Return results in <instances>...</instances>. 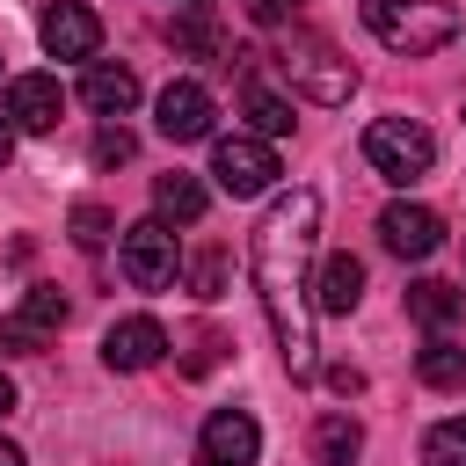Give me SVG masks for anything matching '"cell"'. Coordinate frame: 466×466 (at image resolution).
<instances>
[{
    "label": "cell",
    "instance_id": "1",
    "mask_svg": "<svg viewBox=\"0 0 466 466\" xmlns=\"http://www.w3.org/2000/svg\"><path fill=\"white\" fill-rule=\"evenodd\" d=\"M313 240H320V189H284L255 240H248V269H255V299H262V320L291 364V379H313Z\"/></svg>",
    "mask_w": 466,
    "mask_h": 466
},
{
    "label": "cell",
    "instance_id": "2",
    "mask_svg": "<svg viewBox=\"0 0 466 466\" xmlns=\"http://www.w3.org/2000/svg\"><path fill=\"white\" fill-rule=\"evenodd\" d=\"M364 29L386 44V51H444L459 36V7L451 0H364Z\"/></svg>",
    "mask_w": 466,
    "mask_h": 466
},
{
    "label": "cell",
    "instance_id": "3",
    "mask_svg": "<svg viewBox=\"0 0 466 466\" xmlns=\"http://www.w3.org/2000/svg\"><path fill=\"white\" fill-rule=\"evenodd\" d=\"M277 73L291 80V95H306V102H350V87H357V66L350 58H335V44H320V36H291L284 44V58H277Z\"/></svg>",
    "mask_w": 466,
    "mask_h": 466
},
{
    "label": "cell",
    "instance_id": "4",
    "mask_svg": "<svg viewBox=\"0 0 466 466\" xmlns=\"http://www.w3.org/2000/svg\"><path fill=\"white\" fill-rule=\"evenodd\" d=\"M364 160L386 175V182H422L437 167V138L415 124V116H379L364 131Z\"/></svg>",
    "mask_w": 466,
    "mask_h": 466
},
{
    "label": "cell",
    "instance_id": "5",
    "mask_svg": "<svg viewBox=\"0 0 466 466\" xmlns=\"http://www.w3.org/2000/svg\"><path fill=\"white\" fill-rule=\"evenodd\" d=\"M116 262H124L131 291H167V284H175V269H182V248H175L167 218H138V226H124Z\"/></svg>",
    "mask_w": 466,
    "mask_h": 466
},
{
    "label": "cell",
    "instance_id": "6",
    "mask_svg": "<svg viewBox=\"0 0 466 466\" xmlns=\"http://www.w3.org/2000/svg\"><path fill=\"white\" fill-rule=\"evenodd\" d=\"M211 175H218V189H226V197H262L284 167H277V146H269V138L233 131V138H218V146H211Z\"/></svg>",
    "mask_w": 466,
    "mask_h": 466
},
{
    "label": "cell",
    "instance_id": "7",
    "mask_svg": "<svg viewBox=\"0 0 466 466\" xmlns=\"http://www.w3.org/2000/svg\"><path fill=\"white\" fill-rule=\"evenodd\" d=\"M58 328H66V299H58L51 284H29V291H22V306H15V313H0V350L36 357Z\"/></svg>",
    "mask_w": 466,
    "mask_h": 466
},
{
    "label": "cell",
    "instance_id": "8",
    "mask_svg": "<svg viewBox=\"0 0 466 466\" xmlns=\"http://www.w3.org/2000/svg\"><path fill=\"white\" fill-rule=\"evenodd\" d=\"M255 451H262V430H255L248 408L204 415V430H197V466H255Z\"/></svg>",
    "mask_w": 466,
    "mask_h": 466
},
{
    "label": "cell",
    "instance_id": "9",
    "mask_svg": "<svg viewBox=\"0 0 466 466\" xmlns=\"http://www.w3.org/2000/svg\"><path fill=\"white\" fill-rule=\"evenodd\" d=\"M379 240H386V255H400V262H430V255L444 248V218H437L430 204H386V211H379Z\"/></svg>",
    "mask_w": 466,
    "mask_h": 466
},
{
    "label": "cell",
    "instance_id": "10",
    "mask_svg": "<svg viewBox=\"0 0 466 466\" xmlns=\"http://www.w3.org/2000/svg\"><path fill=\"white\" fill-rule=\"evenodd\" d=\"M36 36H44L51 58H95V51H102V22H95V7H80V0H51L44 22H36Z\"/></svg>",
    "mask_w": 466,
    "mask_h": 466
},
{
    "label": "cell",
    "instance_id": "11",
    "mask_svg": "<svg viewBox=\"0 0 466 466\" xmlns=\"http://www.w3.org/2000/svg\"><path fill=\"white\" fill-rule=\"evenodd\" d=\"M211 95L197 87V80H167L160 87V102H153V124H160V138H175V146H189V138H211Z\"/></svg>",
    "mask_w": 466,
    "mask_h": 466
},
{
    "label": "cell",
    "instance_id": "12",
    "mask_svg": "<svg viewBox=\"0 0 466 466\" xmlns=\"http://www.w3.org/2000/svg\"><path fill=\"white\" fill-rule=\"evenodd\" d=\"M66 116V87L51 73H15L7 80V124L15 131H58Z\"/></svg>",
    "mask_w": 466,
    "mask_h": 466
},
{
    "label": "cell",
    "instance_id": "13",
    "mask_svg": "<svg viewBox=\"0 0 466 466\" xmlns=\"http://www.w3.org/2000/svg\"><path fill=\"white\" fill-rule=\"evenodd\" d=\"M160 350H167V328H160L153 313H124V320L102 335V364H109V371H146V364H160Z\"/></svg>",
    "mask_w": 466,
    "mask_h": 466
},
{
    "label": "cell",
    "instance_id": "14",
    "mask_svg": "<svg viewBox=\"0 0 466 466\" xmlns=\"http://www.w3.org/2000/svg\"><path fill=\"white\" fill-rule=\"evenodd\" d=\"M80 102H87L95 116H131V109H138V73H131V66H109V58H87Z\"/></svg>",
    "mask_w": 466,
    "mask_h": 466
},
{
    "label": "cell",
    "instance_id": "15",
    "mask_svg": "<svg viewBox=\"0 0 466 466\" xmlns=\"http://www.w3.org/2000/svg\"><path fill=\"white\" fill-rule=\"evenodd\" d=\"M364 299V262L357 255H328L320 277H313V313H357Z\"/></svg>",
    "mask_w": 466,
    "mask_h": 466
},
{
    "label": "cell",
    "instance_id": "16",
    "mask_svg": "<svg viewBox=\"0 0 466 466\" xmlns=\"http://www.w3.org/2000/svg\"><path fill=\"white\" fill-rule=\"evenodd\" d=\"M408 313H415L430 335H444V328H459V320H466V291H459V284L422 277V284H408Z\"/></svg>",
    "mask_w": 466,
    "mask_h": 466
},
{
    "label": "cell",
    "instance_id": "17",
    "mask_svg": "<svg viewBox=\"0 0 466 466\" xmlns=\"http://www.w3.org/2000/svg\"><path fill=\"white\" fill-rule=\"evenodd\" d=\"M357 451H364V422L342 415V408H328L313 422V466H357Z\"/></svg>",
    "mask_w": 466,
    "mask_h": 466
},
{
    "label": "cell",
    "instance_id": "18",
    "mask_svg": "<svg viewBox=\"0 0 466 466\" xmlns=\"http://www.w3.org/2000/svg\"><path fill=\"white\" fill-rule=\"evenodd\" d=\"M415 379H422L430 393H466V350H459L451 335H430V342L415 350Z\"/></svg>",
    "mask_w": 466,
    "mask_h": 466
},
{
    "label": "cell",
    "instance_id": "19",
    "mask_svg": "<svg viewBox=\"0 0 466 466\" xmlns=\"http://www.w3.org/2000/svg\"><path fill=\"white\" fill-rule=\"evenodd\" d=\"M240 109H248V124H255V138H284L291 131V95H277L269 80H240Z\"/></svg>",
    "mask_w": 466,
    "mask_h": 466
},
{
    "label": "cell",
    "instance_id": "20",
    "mask_svg": "<svg viewBox=\"0 0 466 466\" xmlns=\"http://www.w3.org/2000/svg\"><path fill=\"white\" fill-rule=\"evenodd\" d=\"M204 204H211V197H204L197 175H160V182H153V218H167V226H197Z\"/></svg>",
    "mask_w": 466,
    "mask_h": 466
},
{
    "label": "cell",
    "instance_id": "21",
    "mask_svg": "<svg viewBox=\"0 0 466 466\" xmlns=\"http://www.w3.org/2000/svg\"><path fill=\"white\" fill-rule=\"evenodd\" d=\"M167 44H175V51H197V58H218V51H226V44H218V29L204 22V7L175 15V22H167Z\"/></svg>",
    "mask_w": 466,
    "mask_h": 466
},
{
    "label": "cell",
    "instance_id": "22",
    "mask_svg": "<svg viewBox=\"0 0 466 466\" xmlns=\"http://www.w3.org/2000/svg\"><path fill=\"white\" fill-rule=\"evenodd\" d=\"M422 466H466V415H451L422 437Z\"/></svg>",
    "mask_w": 466,
    "mask_h": 466
},
{
    "label": "cell",
    "instance_id": "23",
    "mask_svg": "<svg viewBox=\"0 0 466 466\" xmlns=\"http://www.w3.org/2000/svg\"><path fill=\"white\" fill-rule=\"evenodd\" d=\"M189 291H197V299H218V291H226V255H218V248H204V255L189 262Z\"/></svg>",
    "mask_w": 466,
    "mask_h": 466
},
{
    "label": "cell",
    "instance_id": "24",
    "mask_svg": "<svg viewBox=\"0 0 466 466\" xmlns=\"http://www.w3.org/2000/svg\"><path fill=\"white\" fill-rule=\"evenodd\" d=\"M73 240H80V248H102V240H109V211H102V204H73Z\"/></svg>",
    "mask_w": 466,
    "mask_h": 466
},
{
    "label": "cell",
    "instance_id": "25",
    "mask_svg": "<svg viewBox=\"0 0 466 466\" xmlns=\"http://www.w3.org/2000/svg\"><path fill=\"white\" fill-rule=\"evenodd\" d=\"M95 160H102V167H109V160H131V131H124V124L95 131Z\"/></svg>",
    "mask_w": 466,
    "mask_h": 466
},
{
    "label": "cell",
    "instance_id": "26",
    "mask_svg": "<svg viewBox=\"0 0 466 466\" xmlns=\"http://www.w3.org/2000/svg\"><path fill=\"white\" fill-rule=\"evenodd\" d=\"M299 7H306V0H248V15H255L262 29H284V22L299 15Z\"/></svg>",
    "mask_w": 466,
    "mask_h": 466
},
{
    "label": "cell",
    "instance_id": "27",
    "mask_svg": "<svg viewBox=\"0 0 466 466\" xmlns=\"http://www.w3.org/2000/svg\"><path fill=\"white\" fill-rule=\"evenodd\" d=\"M328 386H335V393H364V371H350V364H328Z\"/></svg>",
    "mask_w": 466,
    "mask_h": 466
},
{
    "label": "cell",
    "instance_id": "28",
    "mask_svg": "<svg viewBox=\"0 0 466 466\" xmlns=\"http://www.w3.org/2000/svg\"><path fill=\"white\" fill-rule=\"evenodd\" d=\"M7 153H15V124L0 116V167H7Z\"/></svg>",
    "mask_w": 466,
    "mask_h": 466
},
{
    "label": "cell",
    "instance_id": "29",
    "mask_svg": "<svg viewBox=\"0 0 466 466\" xmlns=\"http://www.w3.org/2000/svg\"><path fill=\"white\" fill-rule=\"evenodd\" d=\"M0 466H29V459H22V444H7V437H0Z\"/></svg>",
    "mask_w": 466,
    "mask_h": 466
},
{
    "label": "cell",
    "instance_id": "30",
    "mask_svg": "<svg viewBox=\"0 0 466 466\" xmlns=\"http://www.w3.org/2000/svg\"><path fill=\"white\" fill-rule=\"evenodd\" d=\"M7 408H15V379L0 371V415H7Z\"/></svg>",
    "mask_w": 466,
    "mask_h": 466
},
{
    "label": "cell",
    "instance_id": "31",
    "mask_svg": "<svg viewBox=\"0 0 466 466\" xmlns=\"http://www.w3.org/2000/svg\"><path fill=\"white\" fill-rule=\"evenodd\" d=\"M182 7H218V0H182Z\"/></svg>",
    "mask_w": 466,
    "mask_h": 466
}]
</instances>
